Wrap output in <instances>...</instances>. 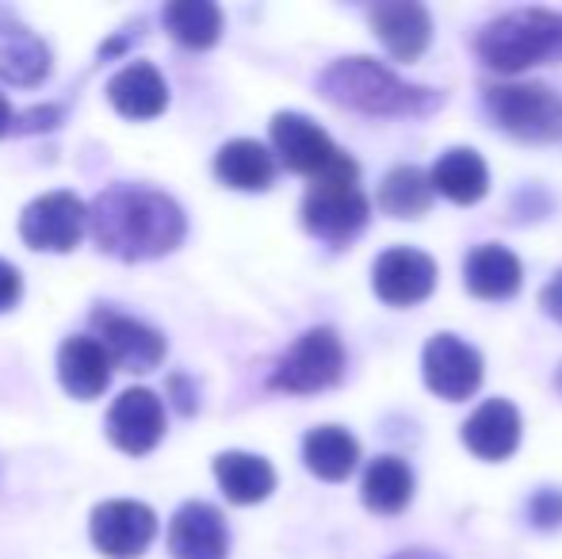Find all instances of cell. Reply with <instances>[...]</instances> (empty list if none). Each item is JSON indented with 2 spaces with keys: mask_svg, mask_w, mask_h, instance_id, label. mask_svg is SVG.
I'll return each instance as SVG.
<instances>
[{
  "mask_svg": "<svg viewBox=\"0 0 562 559\" xmlns=\"http://www.w3.org/2000/svg\"><path fill=\"white\" fill-rule=\"evenodd\" d=\"M391 559H445V556L432 552V548H406V552H394Z\"/></svg>",
  "mask_w": 562,
  "mask_h": 559,
  "instance_id": "cell-34",
  "label": "cell"
},
{
  "mask_svg": "<svg viewBox=\"0 0 562 559\" xmlns=\"http://www.w3.org/2000/svg\"><path fill=\"white\" fill-rule=\"evenodd\" d=\"M371 203L360 185H311L303 200V226L329 246H348L368 226Z\"/></svg>",
  "mask_w": 562,
  "mask_h": 559,
  "instance_id": "cell-8",
  "label": "cell"
},
{
  "mask_svg": "<svg viewBox=\"0 0 562 559\" xmlns=\"http://www.w3.org/2000/svg\"><path fill=\"white\" fill-rule=\"evenodd\" d=\"M165 31L188 51H207L223 35V8L211 0H172L161 12Z\"/></svg>",
  "mask_w": 562,
  "mask_h": 559,
  "instance_id": "cell-26",
  "label": "cell"
},
{
  "mask_svg": "<svg viewBox=\"0 0 562 559\" xmlns=\"http://www.w3.org/2000/svg\"><path fill=\"white\" fill-rule=\"evenodd\" d=\"M486 112L505 135L520 142H559L562 138V97L540 81L490 85L482 92Z\"/></svg>",
  "mask_w": 562,
  "mask_h": 559,
  "instance_id": "cell-5",
  "label": "cell"
},
{
  "mask_svg": "<svg viewBox=\"0 0 562 559\" xmlns=\"http://www.w3.org/2000/svg\"><path fill=\"white\" fill-rule=\"evenodd\" d=\"M272 149L291 172L311 177V185H356L360 169L314 120L299 112L272 115Z\"/></svg>",
  "mask_w": 562,
  "mask_h": 559,
  "instance_id": "cell-4",
  "label": "cell"
},
{
  "mask_svg": "<svg viewBox=\"0 0 562 559\" xmlns=\"http://www.w3.org/2000/svg\"><path fill=\"white\" fill-rule=\"evenodd\" d=\"M371 27L379 43L394 54L398 62H414L429 51L432 43V15L425 4L398 0V4H375L371 8Z\"/></svg>",
  "mask_w": 562,
  "mask_h": 559,
  "instance_id": "cell-16",
  "label": "cell"
},
{
  "mask_svg": "<svg viewBox=\"0 0 562 559\" xmlns=\"http://www.w3.org/2000/svg\"><path fill=\"white\" fill-rule=\"evenodd\" d=\"M112 357L97 337H66L58 349V380L74 399H100L112 383Z\"/></svg>",
  "mask_w": 562,
  "mask_h": 559,
  "instance_id": "cell-17",
  "label": "cell"
},
{
  "mask_svg": "<svg viewBox=\"0 0 562 559\" xmlns=\"http://www.w3.org/2000/svg\"><path fill=\"white\" fill-rule=\"evenodd\" d=\"M371 288L386 306H417L437 288V261L422 249L394 246L371 269Z\"/></svg>",
  "mask_w": 562,
  "mask_h": 559,
  "instance_id": "cell-12",
  "label": "cell"
},
{
  "mask_svg": "<svg viewBox=\"0 0 562 559\" xmlns=\"http://www.w3.org/2000/svg\"><path fill=\"white\" fill-rule=\"evenodd\" d=\"M422 372H425V388L437 399L463 403L482 383V353L456 334H437L429 337V345L422 353Z\"/></svg>",
  "mask_w": 562,
  "mask_h": 559,
  "instance_id": "cell-10",
  "label": "cell"
},
{
  "mask_svg": "<svg viewBox=\"0 0 562 559\" xmlns=\"http://www.w3.org/2000/svg\"><path fill=\"white\" fill-rule=\"evenodd\" d=\"M463 445L479 460L502 463L520 445V411L509 399H486L471 418L463 422Z\"/></svg>",
  "mask_w": 562,
  "mask_h": 559,
  "instance_id": "cell-15",
  "label": "cell"
},
{
  "mask_svg": "<svg viewBox=\"0 0 562 559\" xmlns=\"http://www.w3.org/2000/svg\"><path fill=\"white\" fill-rule=\"evenodd\" d=\"M215 479L237 506H257L276 491V468L257 452H223L215 460Z\"/></svg>",
  "mask_w": 562,
  "mask_h": 559,
  "instance_id": "cell-22",
  "label": "cell"
},
{
  "mask_svg": "<svg viewBox=\"0 0 562 559\" xmlns=\"http://www.w3.org/2000/svg\"><path fill=\"white\" fill-rule=\"evenodd\" d=\"M58 120H61V112L58 108H27L23 115H15V131H50V127H58Z\"/></svg>",
  "mask_w": 562,
  "mask_h": 559,
  "instance_id": "cell-30",
  "label": "cell"
},
{
  "mask_svg": "<svg viewBox=\"0 0 562 559\" xmlns=\"http://www.w3.org/2000/svg\"><path fill=\"white\" fill-rule=\"evenodd\" d=\"M108 100L123 120H154L169 108V85L149 62H131L112 77Z\"/></svg>",
  "mask_w": 562,
  "mask_h": 559,
  "instance_id": "cell-18",
  "label": "cell"
},
{
  "mask_svg": "<svg viewBox=\"0 0 562 559\" xmlns=\"http://www.w3.org/2000/svg\"><path fill=\"white\" fill-rule=\"evenodd\" d=\"M92 337L108 349L115 368L123 372H149L165 360V334L142 318L123 311H97L92 314Z\"/></svg>",
  "mask_w": 562,
  "mask_h": 559,
  "instance_id": "cell-11",
  "label": "cell"
},
{
  "mask_svg": "<svg viewBox=\"0 0 562 559\" xmlns=\"http://www.w3.org/2000/svg\"><path fill=\"white\" fill-rule=\"evenodd\" d=\"M89 226V208L74 192H46L20 215V238L35 254H69Z\"/></svg>",
  "mask_w": 562,
  "mask_h": 559,
  "instance_id": "cell-7",
  "label": "cell"
},
{
  "mask_svg": "<svg viewBox=\"0 0 562 559\" xmlns=\"http://www.w3.org/2000/svg\"><path fill=\"white\" fill-rule=\"evenodd\" d=\"M89 537L108 559H138L157 537V514L134 499L100 502L89 517Z\"/></svg>",
  "mask_w": 562,
  "mask_h": 559,
  "instance_id": "cell-9",
  "label": "cell"
},
{
  "mask_svg": "<svg viewBox=\"0 0 562 559\" xmlns=\"http://www.w3.org/2000/svg\"><path fill=\"white\" fill-rule=\"evenodd\" d=\"M540 306H543V314H548V318H555L559 326H562V272H555V277L543 283Z\"/></svg>",
  "mask_w": 562,
  "mask_h": 559,
  "instance_id": "cell-31",
  "label": "cell"
},
{
  "mask_svg": "<svg viewBox=\"0 0 562 559\" xmlns=\"http://www.w3.org/2000/svg\"><path fill=\"white\" fill-rule=\"evenodd\" d=\"M169 391H172V395H180V411H184V414H192V411H195V399L188 395V380H184V376H172V380H169Z\"/></svg>",
  "mask_w": 562,
  "mask_h": 559,
  "instance_id": "cell-32",
  "label": "cell"
},
{
  "mask_svg": "<svg viewBox=\"0 0 562 559\" xmlns=\"http://www.w3.org/2000/svg\"><path fill=\"white\" fill-rule=\"evenodd\" d=\"M363 506L375 510V514H402L414 499V471H409L406 460L398 456H379V460L368 463L363 471Z\"/></svg>",
  "mask_w": 562,
  "mask_h": 559,
  "instance_id": "cell-25",
  "label": "cell"
},
{
  "mask_svg": "<svg viewBox=\"0 0 562 559\" xmlns=\"http://www.w3.org/2000/svg\"><path fill=\"white\" fill-rule=\"evenodd\" d=\"M20 295H23L20 272H15L12 261H4V257H0V314L12 311V306L20 303Z\"/></svg>",
  "mask_w": 562,
  "mask_h": 559,
  "instance_id": "cell-29",
  "label": "cell"
},
{
  "mask_svg": "<svg viewBox=\"0 0 562 559\" xmlns=\"http://www.w3.org/2000/svg\"><path fill=\"white\" fill-rule=\"evenodd\" d=\"M432 188L440 195H448L451 203H459V208H471L490 192V169L474 149L456 146L432 165Z\"/></svg>",
  "mask_w": 562,
  "mask_h": 559,
  "instance_id": "cell-23",
  "label": "cell"
},
{
  "mask_svg": "<svg viewBox=\"0 0 562 559\" xmlns=\"http://www.w3.org/2000/svg\"><path fill=\"white\" fill-rule=\"evenodd\" d=\"M528 522H532L536 529H559L562 525V491H555V487L536 491L532 502H528Z\"/></svg>",
  "mask_w": 562,
  "mask_h": 559,
  "instance_id": "cell-28",
  "label": "cell"
},
{
  "mask_svg": "<svg viewBox=\"0 0 562 559\" xmlns=\"http://www.w3.org/2000/svg\"><path fill=\"white\" fill-rule=\"evenodd\" d=\"M559 391H562V372H559Z\"/></svg>",
  "mask_w": 562,
  "mask_h": 559,
  "instance_id": "cell-35",
  "label": "cell"
},
{
  "mask_svg": "<svg viewBox=\"0 0 562 559\" xmlns=\"http://www.w3.org/2000/svg\"><path fill=\"white\" fill-rule=\"evenodd\" d=\"M50 74V46L20 23L0 27V81L31 89Z\"/></svg>",
  "mask_w": 562,
  "mask_h": 559,
  "instance_id": "cell-21",
  "label": "cell"
},
{
  "mask_svg": "<svg viewBox=\"0 0 562 559\" xmlns=\"http://www.w3.org/2000/svg\"><path fill=\"white\" fill-rule=\"evenodd\" d=\"M474 51L497 74H520L543 62H562V12L517 8L497 15L482 27Z\"/></svg>",
  "mask_w": 562,
  "mask_h": 559,
  "instance_id": "cell-3",
  "label": "cell"
},
{
  "mask_svg": "<svg viewBox=\"0 0 562 559\" xmlns=\"http://www.w3.org/2000/svg\"><path fill=\"white\" fill-rule=\"evenodd\" d=\"M318 92L337 108L360 115H383V120H406V115H429L445 104V97L422 85L402 81L375 58H337L322 69Z\"/></svg>",
  "mask_w": 562,
  "mask_h": 559,
  "instance_id": "cell-2",
  "label": "cell"
},
{
  "mask_svg": "<svg viewBox=\"0 0 562 559\" xmlns=\"http://www.w3.org/2000/svg\"><path fill=\"white\" fill-rule=\"evenodd\" d=\"M520 280H525V269H520L517 254H509L505 246H479L463 265V283L471 295L479 299H513L520 291Z\"/></svg>",
  "mask_w": 562,
  "mask_h": 559,
  "instance_id": "cell-20",
  "label": "cell"
},
{
  "mask_svg": "<svg viewBox=\"0 0 562 559\" xmlns=\"http://www.w3.org/2000/svg\"><path fill=\"white\" fill-rule=\"evenodd\" d=\"M340 376H345V345L329 326H314L283 353L268 388L288 391V395H314V391L334 388Z\"/></svg>",
  "mask_w": 562,
  "mask_h": 559,
  "instance_id": "cell-6",
  "label": "cell"
},
{
  "mask_svg": "<svg viewBox=\"0 0 562 559\" xmlns=\"http://www.w3.org/2000/svg\"><path fill=\"white\" fill-rule=\"evenodd\" d=\"M165 437V406L149 388H126L108 411V440L126 456H146Z\"/></svg>",
  "mask_w": 562,
  "mask_h": 559,
  "instance_id": "cell-13",
  "label": "cell"
},
{
  "mask_svg": "<svg viewBox=\"0 0 562 559\" xmlns=\"http://www.w3.org/2000/svg\"><path fill=\"white\" fill-rule=\"evenodd\" d=\"M303 460L326 483H340L356 471L360 463V445L348 429L340 425H318L303 437Z\"/></svg>",
  "mask_w": 562,
  "mask_h": 559,
  "instance_id": "cell-24",
  "label": "cell"
},
{
  "mask_svg": "<svg viewBox=\"0 0 562 559\" xmlns=\"http://www.w3.org/2000/svg\"><path fill=\"white\" fill-rule=\"evenodd\" d=\"M89 231L97 246L119 261H154L184 242L188 219L172 195L138 185H112L92 200Z\"/></svg>",
  "mask_w": 562,
  "mask_h": 559,
  "instance_id": "cell-1",
  "label": "cell"
},
{
  "mask_svg": "<svg viewBox=\"0 0 562 559\" xmlns=\"http://www.w3.org/2000/svg\"><path fill=\"white\" fill-rule=\"evenodd\" d=\"M432 172L417 169V165H398L383 177L379 185V208L391 219H422L432 208Z\"/></svg>",
  "mask_w": 562,
  "mask_h": 559,
  "instance_id": "cell-27",
  "label": "cell"
},
{
  "mask_svg": "<svg viewBox=\"0 0 562 559\" xmlns=\"http://www.w3.org/2000/svg\"><path fill=\"white\" fill-rule=\"evenodd\" d=\"M172 559H226L229 529L211 502H184L169 525Z\"/></svg>",
  "mask_w": 562,
  "mask_h": 559,
  "instance_id": "cell-14",
  "label": "cell"
},
{
  "mask_svg": "<svg viewBox=\"0 0 562 559\" xmlns=\"http://www.w3.org/2000/svg\"><path fill=\"white\" fill-rule=\"evenodd\" d=\"M8 131H15V112H12V104L4 100V92H0V138H4Z\"/></svg>",
  "mask_w": 562,
  "mask_h": 559,
  "instance_id": "cell-33",
  "label": "cell"
},
{
  "mask_svg": "<svg viewBox=\"0 0 562 559\" xmlns=\"http://www.w3.org/2000/svg\"><path fill=\"white\" fill-rule=\"evenodd\" d=\"M215 177L234 192H265L276 180V154L257 138H229L215 157Z\"/></svg>",
  "mask_w": 562,
  "mask_h": 559,
  "instance_id": "cell-19",
  "label": "cell"
}]
</instances>
